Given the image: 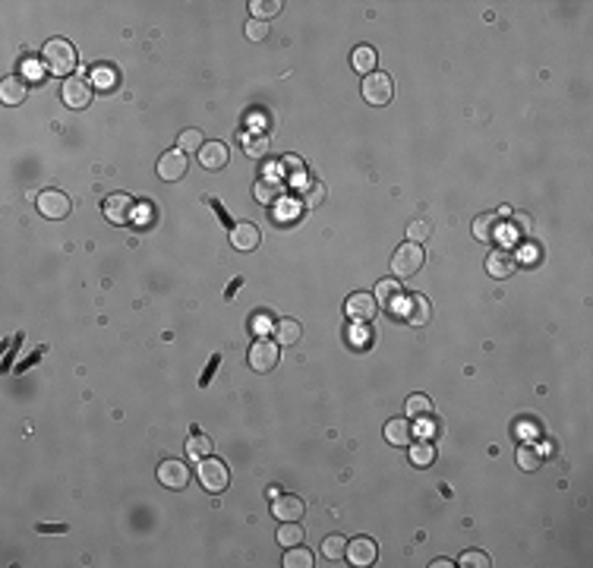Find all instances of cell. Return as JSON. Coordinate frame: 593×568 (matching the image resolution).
<instances>
[{
    "instance_id": "cell-1",
    "label": "cell",
    "mask_w": 593,
    "mask_h": 568,
    "mask_svg": "<svg viewBox=\"0 0 593 568\" xmlns=\"http://www.w3.org/2000/svg\"><path fill=\"white\" fill-rule=\"evenodd\" d=\"M41 60H44V67L54 76H70L76 70V63H79V57H76V48L67 38H51V42H44Z\"/></svg>"
},
{
    "instance_id": "cell-2",
    "label": "cell",
    "mask_w": 593,
    "mask_h": 568,
    "mask_svg": "<svg viewBox=\"0 0 593 568\" xmlns=\"http://www.w3.org/2000/svg\"><path fill=\"white\" fill-rule=\"evenodd\" d=\"M60 95H63V102H67V108H73V111L89 108V104H92V83H89V76H86V73L67 76V79H63Z\"/></svg>"
},
{
    "instance_id": "cell-3",
    "label": "cell",
    "mask_w": 593,
    "mask_h": 568,
    "mask_svg": "<svg viewBox=\"0 0 593 568\" xmlns=\"http://www.w3.org/2000/svg\"><path fill=\"white\" fill-rule=\"evenodd\" d=\"M199 483H202L209 493H225L227 483H231V471L225 467V461L209 455V458L199 461Z\"/></svg>"
},
{
    "instance_id": "cell-4",
    "label": "cell",
    "mask_w": 593,
    "mask_h": 568,
    "mask_svg": "<svg viewBox=\"0 0 593 568\" xmlns=\"http://www.w3.org/2000/svg\"><path fill=\"white\" fill-rule=\"evenodd\" d=\"M423 262H426V253H423L420 243H401V247L395 250L391 268H395L398 278H410V275H416L423 268Z\"/></svg>"
},
{
    "instance_id": "cell-5",
    "label": "cell",
    "mask_w": 593,
    "mask_h": 568,
    "mask_svg": "<svg viewBox=\"0 0 593 568\" xmlns=\"http://www.w3.org/2000/svg\"><path fill=\"white\" fill-rule=\"evenodd\" d=\"M395 95V86H391V76L389 73H369L363 79V98H366L373 108H385Z\"/></svg>"
},
{
    "instance_id": "cell-6",
    "label": "cell",
    "mask_w": 593,
    "mask_h": 568,
    "mask_svg": "<svg viewBox=\"0 0 593 568\" xmlns=\"http://www.w3.org/2000/svg\"><path fill=\"white\" fill-rule=\"evenodd\" d=\"M250 366L256 373H272L275 366H278V341H268V338L252 341V348H250Z\"/></svg>"
},
{
    "instance_id": "cell-7",
    "label": "cell",
    "mask_w": 593,
    "mask_h": 568,
    "mask_svg": "<svg viewBox=\"0 0 593 568\" xmlns=\"http://www.w3.org/2000/svg\"><path fill=\"white\" fill-rule=\"evenodd\" d=\"M38 212L44 215V218L57 221V218H67L70 215V196L60 190H44L38 193Z\"/></svg>"
},
{
    "instance_id": "cell-8",
    "label": "cell",
    "mask_w": 593,
    "mask_h": 568,
    "mask_svg": "<svg viewBox=\"0 0 593 568\" xmlns=\"http://www.w3.org/2000/svg\"><path fill=\"white\" fill-rule=\"evenodd\" d=\"M158 480L168 489H184V486H190V467L177 458H168L158 464Z\"/></svg>"
},
{
    "instance_id": "cell-9",
    "label": "cell",
    "mask_w": 593,
    "mask_h": 568,
    "mask_svg": "<svg viewBox=\"0 0 593 568\" xmlns=\"http://www.w3.org/2000/svg\"><path fill=\"white\" fill-rule=\"evenodd\" d=\"M307 505H303L300 496H291V493H275L272 496V514L278 521H300Z\"/></svg>"
},
{
    "instance_id": "cell-10",
    "label": "cell",
    "mask_w": 593,
    "mask_h": 568,
    "mask_svg": "<svg viewBox=\"0 0 593 568\" xmlns=\"http://www.w3.org/2000/svg\"><path fill=\"white\" fill-rule=\"evenodd\" d=\"M344 309H348V316L354 322H369L375 313H379V300H375L373 294H366V291H357V294L348 297Z\"/></svg>"
},
{
    "instance_id": "cell-11",
    "label": "cell",
    "mask_w": 593,
    "mask_h": 568,
    "mask_svg": "<svg viewBox=\"0 0 593 568\" xmlns=\"http://www.w3.org/2000/svg\"><path fill=\"white\" fill-rule=\"evenodd\" d=\"M186 168H190V161H186V152H180V149L164 152V155L158 158V177H161V180H171V184L184 177Z\"/></svg>"
},
{
    "instance_id": "cell-12",
    "label": "cell",
    "mask_w": 593,
    "mask_h": 568,
    "mask_svg": "<svg viewBox=\"0 0 593 568\" xmlns=\"http://www.w3.org/2000/svg\"><path fill=\"white\" fill-rule=\"evenodd\" d=\"M375 300H379V307H385V309H391V313H401L404 309V288L398 284V281H391V278H385V281H379L375 284Z\"/></svg>"
},
{
    "instance_id": "cell-13",
    "label": "cell",
    "mask_w": 593,
    "mask_h": 568,
    "mask_svg": "<svg viewBox=\"0 0 593 568\" xmlns=\"http://www.w3.org/2000/svg\"><path fill=\"white\" fill-rule=\"evenodd\" d=\"M133 212H136V202H133L127 193H114V196L104 199V215H108V221H114V225H127V221L133 218Z\"/></svg>"
},
{
    "instance_id": "cell-14",
    "label": "cell",
    "mask_w": 593,
    "mask_h": 568,
    "mask_svg": "<svg viewBox=\"0 0 593 568\" xmlns=\"http://www.w3.org/2000/svg\"><path fill=\"white\" fill-rule=\"evenodd\" d=\"M375 555H379V549H375V543L369 540V537H354V540L348 543V555H344V559L357 568H366L375 562Z\"/></svg>"
},
{
    "instance_id": "cell-15",
    "label": "cell",
    "mask_w": 593,
    "mask_h": 568,
    "mask_svg": "<svg viewBox=\"0 0 593 568\" xmlns=\"http://www.w3.org/2000/svg\"><path fill=\"white\" fill-rule=\"evenodd\" d=\"M401 316L410 322V325H426L430 316H432V307H430V300H426L423 294H410L407 300H404Z\"/></svg>"
},
{
    "instance_id": "cell-16",
    "label": "cell",
    "mask_w": 593,
    "mask_h": 568,
    "mask_svg": "<svg viewBox=\"0 0 593 568\" xmlns=\"http://www.w3.org/2000/svg\"><path fill=\"white\" fill-rule=\"evenodd\" d=\"M514 268H518V259H514V253H508V250H492V253L486 256V272H489L492 278H508Z\"/></svg>"
},
{
    "instance_id": "cell-17",
    "label": "cell",
    "mask_w": 593,
    "mask_h": 568,
    "mask_svg": "<svg viewBox=\"0 0 593 568\" xmlns=\"http://www.w3.org/2000/svg\"><path fill=\"white\" fill-rule=\"evenodd\" d=\"M231 243L234 250H240V253H250V250L259 247V227L250 225V221H243V225H234L231 227Z\"/></svg>"
},
{
    "instance_id": "cell-18",
    "label": "cell",
    "mask_w": 593,
    "mask_h": 568,
    "mask_svg": "<svg viewBox=\"0 0 593 568\" xmlns=\"http://www.w3.org/2000/svg\"><path fill=\"white\" fill-rule=\"evenodd\" d=\"M199 165L205 171H221L227 165V145L225 143H205L199 149Z\"/></svg>"
},
{
    "instance_id": "cell-19",
    "label": "cell",
    "mask_w": 593,
    "mask_h": 568,
    "mask_svg": "<svg viewBox=\"0 0 593 568\" xmlns=\"http://www.w3.org/2000/svg\"><path fill=\"white\" fill-rule=\"evenodd\" d=\"M29 95V86L22 76H7L3 83H0V102L3 104H22Z\"/></svg>"
},
{
    "instance_id": "cell-20",
    "label": "cell",
    "mask_w": 593,
    "mask_h": 568,
    "mask_svg": "<svg viewBox=\"0 0 593 568\" xmlns=\"http://www.w3.org/2000/svg\"><path fill=\"white\" fill-rule=\"evenodd\" d=\"M498 221H502V215L498 212H483V215H477L473 218V237L477 240H492L496 237V227H498Z\"/></svg>"
},
{
    "instance_id": "cell-21",
    "label": "cell",
    "mask_w": 593,
    "mask_h": 568,
    "mask_svg": "<svg viewBox=\"0 0 593 568\" xmlns=\"http://www.w3.org/2000/svg\"><path fill=\"white\" fill-rule=\"evenodd\" d=\"M281 193H284V184H278V180H259L256 190H252V196H256V202H262V206H272V202L281 199Z\"/></svg>"
},
{
    "instance_id": "cell-22",
    "label": "cell",
    "mask_w": 593,
    "mask_h": 568,
    "mask_svg": "<svg viewBox=\"0 0 593 568\" xmlns=\"http://www.w3.org/2000/svg\"><path fill=\"white\" fill-rule=\"evenodd\" d=\"M186 455H190V461H202L211 455V439L202 436L199 430H193V436L186 439Z\"/></svg>"
},
{
    "instance_id": "cell-23",
    "label": "cell",
    "mask_w": 593,
    "mask_h": 568,
    "mask_svg": "<svg viewBox=\"0 0 593 568\" xmlns=\"http://www.w3.org/2000/svg\"><path fill=\"white\" fill-rule=\"evenodd\" d=\"M322 555L332 559V562L344 559V555H348V537H341V534L325 537V540H322Z\"/></svg>"
},
{
    "instance_id": "cell-24",
    "label": "cell",
    "mask_w": 593,
    "mask_h": 568,
    "mask_svg": "<svg viewBox=\"0 0 593 568\" xmlns=\"http://www.w3.org/2000/svg\"><path fill=\"white\" fill-rule=\"evenodd\" d=\"M385 439L391 445H407L410 442V423L407 420H389L385 423Z\"/></svg>"
},
{
    "instance_id": "cell-25",
    "label": "cell",
    "mask_w": 593,
    "mask_h": 568,
    "mask_svg": "<svg viewBox=\"0 0 593 568\" xmlns=\"http://www.w3.org/2000/svg\"><path fill=\"white\" fill-rule=\"evenodd\" d=\"M278 543L281 546H300L303 543V527L297 521H284L278 527Z\"/></svg>"
},
{
    "instance_id": "cell-26",
    "label": "cell",
    "mask_w": 593,
    "mask_h": 568,
    "mask_svg": "<svg viewBox=\"0 0 593 568\" xmlns=\"http://www.w3.org/2000/svg\"><path fill=\"white\" fill-rule=\"evenodd\" d=\"M243 149L250 158H262L268 152V136L266 133H243Z\"/></svg>"
},
{
    "instance_id": "cell-27",
    "label": "cell",
    "mask_w": 593,
    "mask_h": 568,
    "mask_svg": "<svg viewBox=\"0 0 593 568\" xmlns=\"http://www.w3.org/2000/svg\"><path fill=\"white\" fill-rule=\"evenodd\" d=\"M297 338H300V322L281 319L278 325H275V341H278V344H293Z\"/></svg>"
},
{
    "instance_id": "cell-28",
    "label": "cell",
    "mask_w": 593,
    "mask_h": 568,
    "mask_svg": "<svg viewBox=\"0 0 593 568\" xmlns=\"http://www.w3.org/2000/svg\"><path fill=\"white\" fill-rule=\"evenodd\" d=\"M354 70L357 73H363V76L375 73V51L366 48V44H360V48L354 51Z\"/></svg>"
},
{
    "instance_id": "cell-29",
    "label": "cell",
    "mask_w": 593,
    "mask_h": 568,
    "mask_svg": "<svg viewBox=\"0 0 593 568\" xmlns=\"http://www.w3.org/2000/svg\"><path fill=\"white\" fill-rule=\"evenodd\" d=\"M404 411H407V417H430V414H432V401L426 395H410L407 404H404Z\"/></svg>"
},
{
    "instance_id": "cell-30",
    "label": "cell",
    "mask_w": 593,
    "mask_h": 568,
    "mask_svg": "<svg viewBox=\"0 0 593 568\" xmlns=\"http://www.w3.org/2000/svg\"><path fill=\"white\" fill-rule=\"evenodd\" d=\"M410 461H414L416 467H430L432 461H436V448H432V442H416L414 448H410Z\"/></svg>"
},
{
    "instance_id": "cell-31",
    "label": "cell",
    "mask_w": 593,
    "mask_h": 568,
    "mask_svg": "<svg viewBox=\"0 0 593 568\" xmlns=\"http://www.w3.org/2000/svg\"><path fill=\"white\" fill-rule=\"evenodd\" d=\"M313 555L300 546H287V555H284V568H313Z\"/></svg>"
},
{
    "instance_id": "cell-32",
    "label": "cell",
    "mask_w": 593,
    "mask_h": 568,
    "mask_svg": "<svg viewBox=\"0 0 593 568\" xmlns=\"http://www.w3.org/2000/svg\"><path fill=\"white\" fill-rule=\"evenodd\" d=\"M539 464H543V461H539L537 448H530V445H521V448H518V467H521V471H537Z\"/></svg>"
},
{
    "instance_id": "cell-33",
    "label": "cell",
    "mask_w": 593,
    "mask_h": 568,
    "mask_svg": "<svg viewBox=\"0 0 593 568\" xmlns=\"http://www.w3.org/2000/svg\"><path fill=\"white\" fill-rule=\"evenodd\" d=\"M202 145H205V139H202V133L199 130H184L180 133V143H177L180 152H199Z\"/></svg>"
},
{
    "instance_id": "cell-34",
    "label": "cell",
    "mask_w": 593,
    "mask_h": 568,
    "mask_svg": "<svg viewBox=\"0 0 593 568\" xmlns=\"http://www.w3.org/2000/svg\"><path fill=\"white\" fill-rule=\"evenodd\" d=\"M300 190H303V199H307V206H319L322 199H325V186H322L319 180H307Z\"/></svg>"
},
{
    "instance_id": "cell-35",
    "label": "cell",
    "mask_w": 593,
    "mask_h": 568,
    "mask_svg": "<svg viewBox=\"0 0 593 568\" xmlns=\"http://www.w3.org/2000/svg\"><path fill=\"white\" fill-rule=\"evenodd\" d=\"M455 565H464V568H489L492 562H489V555H486V553H477V549H471V553H464L461 559L455 562Z\"/></svg>"
},
{
    "instance_id": "cell-36",
    "label": "cell",
    "mask_w": 593,
    "mask_h": 568,
    "mask_svg": "<svg viewBox=\"0 0 593 568\" xmlns=\"http://www.w3.org/2000/svg\"><path fill=\"white\" fill-rule=\"evenodd\" d=\"M250 10H252V16H256V19H266V16H275V13H278L281 3H278V0H272V3H268V0H252Z\"/></svg>"
},
{
    "instance_id": "cell-37",
    "label": "cell",
    "mask_w": 593,
    "mask_h": 568,
    "mask_svg": "<svg viewBox=\"0 0 593 568\" xmlns=\"http://www.w3.org/2000/svg\"><path fill=\"white\" fill-rule=\"evenodd\" d=\"M266 35H268V22L266 19H250L246 22V38H250V42H262Z\"/></svg>"
},
{
    "instance_id": "cell-38",
    "label": "cell",
    "mask_w": 593,
    "mask_h": 568,
    "mask_svg": "<svg viewBox=\"0 0 593 568\" xmlns=\"http://www.w3.org/2000/svg\"><path fill=\"white\" fill-rule=\"evenodd\" d=\"M430 231H432V227L426 225V221H414V225H407L410 243H420V240H426V237H430Z\"/></svg>"
},
{
    "instance_id": "cell-39",
    "label": "cell",
    "mask_w": 593,
    "mask_h": 568,
    "mask_svg": "<svg viewBox=\"0 0 593 568\" xmlns=\"http://www.w3.org/2000/svg\"><path fill=\"white\" fill-rule=\"evenodd\" d=\"M95 79H98V86H101V89H111V86H114V70H111V67H98L95 70Z\"/></svg>"
},
{
    "instance_id": "cell-40",
    "label": "cell",
    "mask_w": 593,
    "mask_h": 568,
    "mask_svg": "<svg viewBox=\"0 0 593 568\" xmlns=\"http://www.w3.org/2000/svg\"><path fill=\"white\" fill-rule=\"evenodd\" d=\"M284 168L293 174V180H297V177H300V174H303V161H300V158H293V155H287Z\"/></svg>"
},
{
    "instance_id": "cell-41",
    "label": "cell",
    "mask_w": 593,
    "mask_h": 568,
    "mask_svg": "<svg viewBox=\"0 0 593 568\" xmlns=\"http://www.w3.org/2000/svg\"><path fill=\"white\" fill-rule=\"evenodd\" d=\"M512 221H514V227H521L524 234H530V218H527V215H512Z\"/></svg>"
},
{
    "instance_id": "cell-42",
    "label": "cell",
    "mask_w": 593,
    "mask_h": 568,
    "mask_svg": "<svg viewBox=\"0 0 593 568\" xmlns=\"http://www.w3.org/2000/svg\"><path fill=\"white\" fill-rule=\"evenodd\" d=\"M350 335H354V344H366V335H369V332L363 329V322H357V329L350 332Z\"/></svg>"
},
{
    "instance_id": "cell-43",
    "label": "cell",
    "mask_w": 593,
    "mask_h": 568,
    "mask_svg": "<svg viewBox=\"0 0 593 568\" xmlns=\"http://www.w3.org/2000/svg\"><path fill=\"white\" fill-rule=\"evenodd\" d=\"M445 565H455V562H448V559H436V562H432V568H445Z\"/></svg>"
}]
</instances>
